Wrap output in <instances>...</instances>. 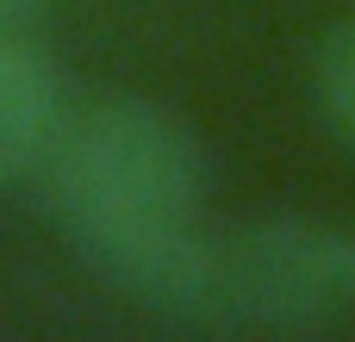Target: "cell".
I'll return each mask as SVG.
<instances>
[{"label": "cell", "instance_id": "1", "mask_svg": "<svg viewBox=\"0 0 355 342\" xmlns=\"http://www.w3.org/2000/svg\"><path fill=\"white\" fill-rule=\"evenodd\" d=\"M206 137L150 93H100L69 106L37 162L44 212L75 262L150 318L206 231Z\"/></svg>", "mask_w": 355, "mask_h": 342}, {"label": "cell", "instance_id": "2", "mask_svg": "<svg viewBox=\"0 0 355 342\" xmlns=\"http://www.w3.org/2000/svg\"><path fill=\"white\" fill-rule=\"evenodd\" d=\"M168 324L206 330H324L355 318V224L243 218L206 224L162 299Z\"/></svg>", "mask_w": 355, "mask_h": 342}, {"label": "cell", "instance_id": "3", "mask_svg": "<svg viewBox=\"0 0 355 342\" xmlns=\"http://www.w3.org/2000/svg\"><path fill=\"white\" fill-rule=\"evenodd\" d=\"M62 118H69V87L62 69L37 50V31H0V187L37 174Z\"/></svg>", "mask_w": 355, "mask_h": 342}, {"label": "cell", "instance_id": "4", "mask_svg": "<svg viewBox=\"0 0 355 342\" xmlns=\"http://www.w3.org/2000/svg\"><path fill=\"white\" fill-rule=\"evenodd\" d=\"M312 87H318V112H324V125L355 150V12L318 44Z\"/></svg>", "mask_w": 355, "mask_h": 342}, {"label": "cell", "instance_id": "5", "mask_svg": "<svg viewBox=\"0 0 355 342\" xmlns=\"http://www.w3.org/2000/svg\"><path fill=\"white\" fill-rule=\"evenodd\" d=\"M50 0H0V31H37Z\"/></svg>", "mask_w": 355, "mask_h": 342}]
</instances>
